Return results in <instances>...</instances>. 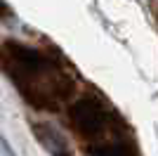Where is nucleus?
Returning a JSON list of instances; mask_svg holds the SVG:
<instances>
[{"instance_id": "nucleus-2", "label": "nucleus", "mask_w": 158, "mask_h": 156, "mask_svg": "<svg viewBox=\"0 0 158 156\" xmlns=\"http://www.w3.org/2000/svg\"><path fill=\"white\" fill-rule=\"evenodd\" d=\"M71 123L80 135L90 140V142H102V147L92 151V154H132V147L123 142V128L118 125L116 118H111V114L94 99H80L71 106Z\"/></svg>"}, {"instance_id": "nucleus-1", "label": "nucleus", "mask_w": 158, "mask_h": 156, "mask_svg": "<svg viewBox=\"0 0 158 156\" xmlns=\"http://www.w3.org/2000/svg\"><path fill=\"white\" fill-rule=\"evenodd\" d=\"M7 66L10 73L35 106H57L71 92V80L59 66L43 57L38 50H28L17 43H7Z\"/></svg>"}]
</instances>
